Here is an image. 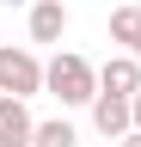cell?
Wrapping results in <instances>:
<instances>
[{
    "label": "cell",
    "mask_w": 141,
    "mask_h": 147,
    "mask_svg": "<svg viewBox=\"0 0 141 147\" xmlns=\"http://www.w3.org/2000/svg\"><path fill=\"white\" fill-rule=\"evenodd\" d=\"M0 92H19V98L43 92V61H37V49L0 43Z\"/></svg>",
    "instance_id": "2"
},
{
    "label": "cell",
    "mask_w": 141,
    "mask_h": 147,
    "mask_svg": "<svg viewBox=\"0 0 141 147\" xmlns=\"http://www.w3.org/2000/svg\"><path fill=\"white\" fill-rule=\"evenodd\" d=\"M43 92L61 98V104H92V98H98V67L86 61V55L61 49L55 61H43Z\"/></svg>",
    "instance_id": "1"
},
{
    "label": "cell",
    "mask_w": 141,
    "mask_h": 147,
    "mask_svg": "<svg viewBox=\"0 0 141 147\" xmlns=\"http://www.w3.org/2000/svg\"><path fill=\"white\" fill-rule=\"evenodd\" d=\"M31 147H80V135H74L67 117H49V123H37V141Z\"/></svg>",
    "instance_id": "8"
},
{
    "label": "cell",
    "mask_w": 141,
    "mask_h": 147,
    "mask_svg": "<svg viewBox=\"0 0 141 147\" xmlns=\"http://www.w3.org/2000/svg\"><path fill=\"white\" fill-rule=\"evenodd\" d=\"M37 141V117L19 92H0V147H31Z\"/></svg>",
    "instance_id": "4"
},
{
    "label": "cell",
    "mask_w": 141,
    "mask_h": 147,
    "mask_svg": "<svg viewBox=\"0 0 141 147\" xmlns=\"http://www.w3.org/2000/svg\"><path fill=\"white\" fill-rule=\"evenodd\" d=\"M111 43H123V49L141 43V6H129V0L111 6Z\"/></svg>",
    "instance_id": "7"
},
{
    "label": "cell",
    "mask_w": 141,
    "mask_h": 147,
    "mask_svg": "<svg viewBox=\"0 0 141 147\" xmlns=\"http://www.w3.org/2000/svg\"><path fill=\"white\" fill-rule=\"evenodd\" d=\"M135 55H141V43H135Z\"/></svg>",
    "instance_id": "12"
},
{
    "label": "cell",
    "mask_w": 141,
    "mask_h": 147,
    "mask_svg": "<svg viewBox=\"0 0 141 147\" xmlns=\"http://www.w3.org/2000/svg\"><path fill=\"white\" fill-rule=\"evenodd\" d=\"M117 147H141V129H129V135H123V141H117Z\"/></svg>",
    "instance_id": "9"
},
{
    "label": "cell",
    "mask_w": 141,
    "mask_h": 147,
    "mask_svg": "<svg viewBox=\"0 0 141 147\" xmlns=\"http://www.w3.org/2000/svg\"><path fill=\"white\" fill-rule=\"evenodd\" d=\"M92 129H98L104 141H123V135L135 129V104L123 98V92H104V86H98V98H92Z\"/></svg>",
    "instance_id": "3"
},
{
    "label": "cell",
    "mask_w": 141,
    "mask_h": 147,
    "mask_svg": "<svg viewBox=\"0 0 141 147\" xmlns=\"http://www.w3.org/2000/svg\"><path fill=\"white\" fill-rule=\"evenodd\" d=\"M67 25H74L67 0H31V43H61Z\"/></svg>",
    "instance_id": "5"
},
{
    "label": "cell",
    "mask_w": 141,
    "mask_h": 147,
    "mask_svg": "<svg viewBox=\"0 0 141 147\" xmlns=\"http://www.w3.org/2000/svg\"><path fill=\"white\" fill-rule=\"evenodd\" d=\"M98 86H104V92H123V98H135V92H141V55H135V49L111 55V61L98 67Z\"/></svg>",
    "instance_id": "6"
},
{
    "label": "cell",
    "mask_w": 141,
    "mask_h": 147,
    "mask_svg": "<svg viewBox=\"0 0 141 147\" xmlns=\"http://www.w3.org/2000/svg\"><path fill=\"white\" fill-rule=\"evenodd\" d=\"M0 6H31V0H0Z\"/></svg>",
    "instance_id": "11"
},
{
    "label": "cell",
    "mask_w": 141,
    "mask_h": 147,
    "mask_svg": "<svg viewBox=\"0 0 141 147\" xmlns=\"http://www.w3.org/2000/svg\"><path fill=\"white\" fill-rule=\"evenodd\" d=\"M129 104H135V129H141V92H135V98H129Z\"/></svg>",
    "instance_id": "10"
}]
</instances>
